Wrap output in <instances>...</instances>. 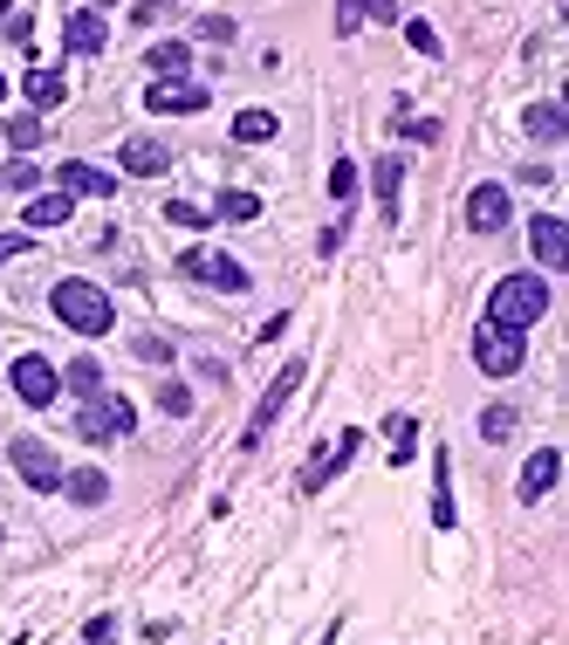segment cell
Listing matches in <instances>:
<instances>
[{
	"label": "cell",
	"mask_w": 569,
	"mask_h": 645,
	"mask_svg": "<svg viewBox=\"0 0 569 645\" xmlns=\"http://www.w3.org/2000/svg\"><path fill=\"white\" fill-rule=\"evenodd\" d=\"M48 309H56V323H69L76 337H103V330L117 323V309H111V296H103L96 281H83V275H69V281H56V289H48Z\"/></svg>",
	"instance_id": "1"
},
{
	"label": "cell",
	"mask_w": 569,
	"mask_h": 645,
	"mask_svg": "<svg viewBox=\"0 0 569 645\" xmlns=\"http://www.w3.org/2000/svg\"><path fill=\"white\" fill-rule=\"evenodd\" d=\"M542 316H549V281H542V275H501L495 281V296H487V323L529 330Z\"/></svg>",
	"instance_id": "2"
},
{
	"label": "cell",
	"mask_w": 569,
	"mask_h": 645,
	"mask_svg": "<svg viewBox=\"0 0 569 645\" xmlns=\"http://www.w3.org/2000/svg\"><path fill=\"white\" fill-rule=\"evenodd\" d=\"M474 365L480 378H514L529 365V344H522V330H501V323H474Z\"/></svg>",
	"instance_id": "3"
},
{
	"label": "cell",
	"mask_w": 569,
	"mask_h": 645,
	"mask_svg": "<svg viewBox=\"0 0 569 645\" xmlns=\"http://www.w3.org/2000/svg\"><path fill=\"white\" fill-rule=\"evenodd\" d=\"M138 426V405L124 399V392H103V399H83V412H76V433H83V440H124V433Z\"/></svg>",
	"instance_id": "4"
},
{
	"label": "cell",
	"mask_w": 569,
	"mask_h": 645,
	"mask_svg": "<svg viewBox=\"0 0 569 645\" xmlns=\"http://www.w3.org/2000/svg\"><path fill=\"white\" fill-rule=\"evenodd\" d=\"M178 275L206 281V289H227V296L247 289V268L234 262V254H220V247H186V254H178Z\"/></svg>",
	"instance_id": "5"
},
{
	"label": "cell",
	"mask_w": 569,
	"mask_h": 645,
	"mask_svg": "<svg viewBox=\"0 0 569 645\" xmlns=\"http://www.w3.org/2000/svg\"><path fill=\"white\" fill-rule=\"evenodd\" d=\"M302 371H309L302 357H295V365H281V371H275V384H268V392H262V405H254V419H247V433H241V447H262V440H268V426L281 419V405L295 399V384H302Z\"/></svg>",
	"instance_id": "6"
},
{
	"label": "cell",
	"mask_w": 569,
	"mask_h": 645,
	"mask_svg": "<svg viewBox=\"0 0 569 645\" xmlns=\"http://www.w3.org/2000/svg\"><path fill=\"white\" fill-rule=\"evenodd\" d=\"M357 447H364V433L344 426V433H336V447H316V453H309V460H302V495H323V487L336 481V468H350V460H357Z\"/></svg>",
	"instance_id": "7"
},
{
	"label": "cell",
	"mask_w": 569,
	"mask_h": 645,
	"mask_svg": "<svg viewBox=\"0 0 569 645\" xmlns=\"http://www.w3.org/2000/svg\"><path fill=\"white\" fill-rule=\"evenodd\" d=\"M8 460H14V474H21V481H28V487H35V495H56V487H62V460H56V453H48V447L35 440V433H21V440L8 447Z\"/></svg>",
	"instance_id": "8"
},
{
	"label": "cell",
	"mask_w": 569,
	"mask_h": 645,
	"mask_svg": "<svg viewBox=\"0 0 569 645\" xmlns=\"http://www.w3.org/2000/svg\"><path fill=\"white\" fill-rule=\"evenodd\" d=\"M8 378H14V392H21V405H56V392H62V371L48 365L42 350H21Z\"/></svg>",
	"instance_id": "9"
},
{
	"label": "cell",
	"mask_w": 569,
	"mask_h": 645,
	"mask_svg": "<svg viewBox=\"0 0 569 645\" xmlns=\"http://www.w3.org/2000/svg\"><path fill=\"white\" fill-rule=\"evenodd\" d=\"M144 111H159V117H193V111H206V90L186 83V76H159V83L144 90Z\"/></svg>",
	"instance_id": "10"
},
{
	"label": "cell",
	"mask_w": 569,
	"mask_h": 645,
	"mask_svg": "<svg viewBox=\"0 0 569 645\" xmlns=\"http://www.w3.org/2000/svg\"><path fill=\"white\" fill-rule=\"evenodd\" d=\"M529 247H535L542 268H556V275L569 268V227H562L556 214H535V220H529Z\"/></svg>",
	"instance_id": "11"
},
{
	"label": "cell",
	"mask_w": 569,
	"mask_h": 645,
	"mask_svg": "<svg viewBox=\"0 0 569 645\" xmlns=\"http://www.w3.org/2000/svg\"><path fill=\"white\" fill-rule=\"evenodd\" d=\"M508 214H514V206H508V186H474V193H467V227H474V234H501Z\"/></svg>",
	"instance_id": "12"
},
{
	"label": "cell",
	"mask_w": 569,
	"mask_h": 645,
	"mask_svg": "<svg viewBox=\"0 0 569 645\" xmlns=\"http://www.w3.org/2000/svg\"><path fill=\"white\" fill-rule=\"evenodd\" d=\"M117 165L131 172V178H159V172H172V145H159V138H124Z\"/></svg>",
	"instance_id": "13"
},
{
	"label": "cell",
	"mask_w": 569,
	"mask_h": 645,
	"mask_svg": "<svg viewBox=\"0 0 569 645\" xmlns=\"http://www.w3.org/2000/svg\"><path fill=\"white\" fill-rule=\"evenodd\" d=\"M56 193H69V199H76V193L111 199V193H117V178H111V172H96V165H83V159H62V165H56Z\"/></svg>",
	"instance_id": "14"
},
{
	"label": "cell",
	"mask_w": 569,
	"mask_h": 645,
	"mask_svg": "<svg viewBox=\"0 0 569 645\" xmlns=\"http://www.w3.org/2000/svg\"><path fill=\"white\" fill-rule=\"evenodd\" d=\"M62 42H69V56H103L111 28H103V14H96V8H76V14L62 21Z\"/></svg>",
	"instance_id": "15"
},
{
	"label": "cell",
	"mask_w": 569,
	"mask_h": 645,
	"mask_svg": "<svg viewBox=\"0 0 569 645\" xmlns=\"http://www.w3.org/2000/svg\"><path fill=\"white\" fill-rule=\"evenodd\" d=\"M364 21H398V0H336V35H357Z\"/></svg>",
	"instance_id": "16"
},
{
	"label": "cell",
	"mask_w": 569,
	"mask_h": 645,
	"mask_svg": "<svg viewBox=\"0 0 569 645\" xmlns=\"http://www.w3.org/2000/svg\"><path fill=\"white\" fill-rule=\"evenodd\" d=\"M556 474H562V453H556V447H535L529 468H522V502H542V495L556 487Z\"/></svg>",
	"instance_id": "17"
},
{
	"label": "cell",
	"mask_w": 569,
	"mask_h": 645,
	"mask_svg": "<svg viewBox=\"0 0 569 645\" xmlns=\"http://www.w3.org/2000/svg\"><path fill=\"white\" fill-rule=\"evenodd\" d=\"M62 495L83 502V508H103V502H111V474H103V468H76V474H62Z\"/></svg>",
	"instance_id": "18"
},
{
	"label": "cell",
	"mask_w": 569,
	"mask_h": 645,
	"mask_svg": "<svg viewBox=\"0 0 569 645\" xmlns=\"http://www.w3.org/2000/svg\"><path fill=\"white\" fill-rule=\"evenodd\" d=\"M522 131H529L535 145H556V138L569 131V111H562V103H529V117H522Z\"/></svg>",
	"instance_id": "19"
},
{
	"label": "cell",
	"mask_w": 569,
	"mask_h": 645,
	"mask_svg": "<svg viewBox=\"0 0 569 645\" xmlns=\"http://www.w3.org/2000/svg\"><path fill=\"white\" fill-rule=\"evenodd\" d=\"M371 186H378V206L384 214H398V186H405V151H384L378 172H371Z\"/></svg>",
	"instance_id": "20"
},
{
	"label": "cell",
	"mask_w": 569,
	"mask_h": 645,
	"mask_svg": "<svg viewBox=\"0 0 569 645\" xmlns=\"http://www.w3.org/2000/svg\"><path fill=\"white\" fill-rule=\"evenodd\" d=\"M21 96L35 103V111H56V103H69V83L56 69H28V83H21Z\"/></svg>",
	"instance_id": "21"
},
{
	"label": "cell",
	"mask_w": 569,
	"mask_h": 645,
	"mask_svg": "<svg viewBox=\"0 0 569 645\" xmlns=\"http://www.w3.org/2000/svg\"><path fill=\"white\" fill-rule=\"evenodd\" d=\"M76 214V199L69 193H35L28 206H21V220H28V227H62Z\"/></svg>",
	"instance_id": "22"
},
{
	"label": "cell",
	"mask_w": 569,
	"mask_h": 645,
	"mask_svg": "<svg viewBox=\"0 0 569 645\" xmlns=\"http://www.w3.org/2000/svg\"><path fill=\"white\" fill-rule=\"evenodd\" d=\"M62 384L76 399H103V365L96 357H76V365H62Z\"/></svg>",
	"instance_id": "23"
},
{
	"label": "cell",
	"mask_w": 569,
	"mask_h": 645,
	"mask_svg": "<svg viewBox=\"0 0 569 645\" xmlns=\"http://www.w3.org/2000/svg\"><path fill=\"white\" fill-rule=\"evenodd\" d=\"M0 145H14V151H35V145H42V117H35V111L8 117V124H0Z\"/></svg>",
	"instance_id": "24"
},
{
	"label": "cell",
	"mask_w": 569,
	"mask_h": 645,
	"mask_svg": "<svg viewBox=\"0 0 569 645\" xmlns=\"http://www.w3.org/2000/svg\"><path fill=\"white\" fill-rule=\"evenodd\" d=\"M275 131H281L275 111H241V117H234V138H241V145H268Z\"/></svg>",
	"instance_id": "25"
},
{
	"label": "cell",
	"mask_w": 569,
	"mask_h": 645,
	"mask_svg": "<svg viewBox=\"0 0 569 645\" xmlns=\"http://www.w3.org/2000/svg\"><path fill=\"white\" fill-rule=\"evenodd\" d=\"M144 62L159 69V76H186V62H193V48H186V42H159V48H151Z\"/></svg>",
	"instance_id": "26"
},
{
	"label": "cell",
	"mask_w": 569,
	"mask_h": 645,
	"mask_svg": "<svg viewBox=\"0 0 569 645\" xmlns=\"http://www.w3.org/2000/svg\"><path fill=\"white\" fill-rule=\"evenodd\" d=\"M384 440H392V460H411V447H419V419H384Z\"/></svg>",
	"instance_id": "27"
},
{
	"label": "cell",
	"mask_w": 569,
	"mask_h": 645,
	"mask_svg": "<svg viewBox=\"0 0 569 645\" xmlns=\"http://www.w3.org/2000/svg\"><path fill=\"white\" fill-rule=\"evenodd\" d=\"M514 426H522V419H514L508 405H487V412H480V440H495V447L514 440Z\"/></svg>",
	"instance_id": "28"
},
{
	"label": "cell",
	"mask_w": 569,
	"mask_h": 645,
	"mask_svg": "<svg viewBox=\"0 0 569 645\" xmlns=\"http://www.w3.org/2000/svg\"><path fill=\"white\" fill-rule=\"evenodd\" d=\"M254 214H262L254 193H220V206H213V220H254Z\"/></svg>",
	"instance_id": "29"
},
{
	"label": "cell",
	"mask_w": 569,
	"mask_h": 645,
	"mask_svg": "<svg viewBox=\"0 0 569 645\" xmlns=\"http://www.w3.org/2000/svg\"><path fill=\"white\" fill-rule=\"evenodd\" d=\"M329 199H336V206H350V199H357V165H350V159H336V165H329Z\"/></svg>",
	"instance_id": "30"
},
{
	"label": "cell",
	"mask_w": 569,
	"mask_h": 645,
	"mask_svg": "<svg viewBox=\"0 0 569 645\" xmlns=\"http://www.w3.org/2000/svg\"><path fill=\"white\" fill-rule=\"evenodd\" d=\"M165 220H172V227H206V220H213V206H193V199H172V206H165Z\"/></svg>",
	"instance_id": "31"
},
{
	"label": "cell",
	"mask_w": 569,
	"mask_h": 645,
	"mask_svg": "<svg viewBox=\"0 0 569 645\" xmlns=\"http://www.w3.org/2000/svg\"><path fill=\"white\" fill-rule=\"evenodd\" d=\"M159 405L172 412V419H186V412H193V392H186L178 378H165V384H159Z\"/></svg>",
	"instance_id": "32"
},
{
	"label": "cell",
	"mask_w": 569,
	"mask_h": 645,
	"mask_svg": "<svg viewBox=\"0 0 569 645\" xmlns=\"http://www.w3.org/2000/svg\"><path fill=\"white\" fill-rule=\"evenodd\" d=\"M405 42L419 48V56H439V35H432V21H405Z\"/></svg>",
	"instance_id": "33"
},
{
	"label": "cell",
	"mask_w": 569,
	"mask_h": 645,
	"mask_svg": "<svg viewBox=\"0 0 569 645\" xmlns=\"http://www.w3.org/2000/svg\"><path fill=\"white\" fill-rule=\"evenodd\" d=\"M0 178H8V186H14V193H35V186H42V172H35L28 159H14L8 172H0Z\"/></svg>",
	"instance_id": "34"
},
{
	"label": "cell",
	"mask_w": 569,
	"mask_h": 645,
	"mask_svg": "<svg viewBox=\"0 0 569 645\" xmlns=\"http://www.w3.org/2000/svg\"><path fill=\"white\" fill-rule=\"evenodd\" d=\"M199 42H234V14H206L199 21Z\"/></svg>",
	"instance_id": "35"
},
{
	"label": "cell",
	"mask_w": 569,
	"mask_h": 645,
	"mask_svg": "<svg viewBox=\"0 0 569 645\" xmlns=\"http://www.w3.org/2000/svg\"><path fill=\"white\" fill-rule=\"evenodd\" d=\"M165 14H172V0H138V8H131L138 28H151V21H165Z\"/></svg>",
	"instance_id": "36"
},
{
	"label": "cell",
	"mask_w": 569,
	"mask_h": 645,
	"mask_svg": "<svg viewBox=\"0 0 569 645\" xmlns=\"http://www.w3.org/2000/svg\"><path fill=\"white\" fill-rule=\"evenodd\" d=\"M117 638V618L103 611V618H90V632H83V645H111Z\"/></svg>",
	"instance_id": "37"
},
{
	"label": "cell",
	"mask_w": 569,
	"mask_h": 645,
	"mask_svg": "<svg viewBox=\"0 0 569 645\" xmlns=\"http://www.w3.org/2000/svg\"><path fill=\"white\" fill-rule=\"evenodd\" d=\"M432 522L453 529V495H446V481H439V495H432Z\"/></svg>",
	"instance_id": "38"
},
{
	"label": "cell",
	"mask_w": 569,
	"mask_h": 645,
	"mask_svg": "<svg viewBox=\"0 0 569 645\" xmlns=\"http://www.w3.org/2000/svg\"><path fill=\"white\" fill-rule=\"evenodd\" d=\"M14 254H28V234H0V268H8Z\"/></svg>",
	"instance_id": "39"
},
{
	"label": "cell",
	"mask_w": 569,
	"mask_h": 645,
	"mask_svg": "<svg viewBox=\"0 0 569 645\" xmlns=\"http://www.w3.org/2000/svg\"><path fill=\"white\" fill-rule=\"evenodd\" d=\"M138 357H151V365H165L172 350H165V337H138Z\"/></svg>",
	"instance_id": "40"
},
{
	"label": "cell",
	"mask_w": 569,
	"mask_h": 645,
	"mask_svg": "<svg viewBox=\"0 0 569 645\" xmlns=\"http://www.w3.org/2000/svg\"><path fill=\"white\" fill-rule=\"evenodd\" d=\"M0 103H8V76H0Z\"/></svg>",
	"instance_id": "41"
}]
</instances>
